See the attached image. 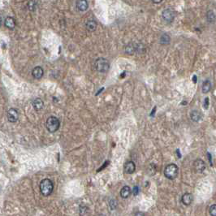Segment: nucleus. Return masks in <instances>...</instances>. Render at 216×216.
I'll return each instance as SVG.
<instances>
[{"label": "nucleus", "mask_w": 216, "mask_h": 216, "mask_svg": "<svg viewBox=\"0 0 216 216\" xmlns=\"http://www.w3.org/2000/svg\"><path fill=\"white\" fill-rule=\"evenodd\" d=\"M40 191H41V194L43 196H49L50 194H51L52 191H53V183L52 181L49 179H44L41 181L40 185Z\"/></svg>", "instance_id": "1"}, {"label": "nucleus", "mask_w": 216, "mask_h": 216, "mask_svg": "<svg viewBox=\"0 0 216 216\" xmlns=\"http://www.w3.org/2000/svg\"><path fill=\"white\" fill-rule=\"evenodd\" d=\"M94 68L99 72H107L110 68V63L105 58H99L94 62Z\"/></svg>", "instance_id": "2"}, {"label": "nucleus", "mask_w": 216, "mask_h": 216, "mask_svg": "<svg viewBox=\"0 0 216 216\" xmlns=\"http://www.w3.org/2000/svg\"><path fill=\"white\" fill-rule=\"evenodd\" d=\"M59 125H60L59 120L55 116H50L47 119L46 122V127L50 132H55L58 131V129H59Z\"/></svg>", "instance_id": "3"}, {"label": "nucleus", "mask_w": 216, "mask_h": 216, "mask_svg": "<svg viewBox=\"0 0 216 216\" xmlns=\"http://www.w3.org/2000/svg\"><path fill=\"white\" fill-rule=\"evenodd\" d=\"M178 175V167L174 163L167 165L165 167L164 175L169 180H174Z\"/></svg>", "instance_id": "4"}, {"label": "nucleus", "mask_w": 216, "mask_h": 216, "mask_svg": "<svg viewBox=\"0 0 216 216\" xmlns=\"http://www.w3.org/2000/svg\"><path fill=\"white\" fill-rule=\"evenodd\" d=\"M19 118V112L16 108H11L8 111V120L11 123H16Z\"/></svg>", "instance_id": "5"}, {"label": "nucleus", "mask_w": 216, "mask_h": 216, "mask_svg": "<svg viewBox=\"0 0 216 216\" xmlns=\"http://www.w3.org/2000/svg\"><path fill=\"white\" fill-rule=\"evenodd\" d=\"M162 17H163L165 21L172 22L174 18H175V13L171 9H165L162 13Z\"/></svg>", "instance_id": "6"}, {"label": "nucleus", "mask_w": 216, "mask_h": 216, "mask_svg": "<svg viewBox=\"0 0 216 216\" xmlns=\"http://www.w3.org/2000/svg\"><path fill=\"white\" fill-rule=\"evenodd\" d=\"M123 169L127 174H132L136 170V165L132 161L126 162L123 166Z\"/></svg>", "instance_id": "7"}, {"label": "nucleus", "mask_w": 216, "mask_h": 216, "mask_svg": "<svg viewBox=\"0 0 216 216\" xmlns=\"http://www.w3.org/2000/svg\"><path fill=\"white\" fill-rule=\"evenodd\" d=\"M194 168L197 172H202L205 169V162L202 159H197L194 162Z\"/></svg>", "instance_id": "8"}, {"label": "nucleus", "mask_w": 216, "mask_h": 216, "mask_svg": "<svg viewBox=\"0 0 216 216\" xmlns=\"http://www.w3.org/2000/svg\"><path fill=\"white\" fill-rule=\"evenodd\" d=\"M44 74V71L43 69L41 67H35L33 69V71H32V75H33V77L35 78V79H41L42 76H43Z\"/></svg>", "instance_id": "9"}, {"label": "nucleus", "mask_w": 216, "mask_h": 216, "mask_svg": "<svg viewBox=\"0 0 216 216\" xmlns=\"http://www.w3.org/2000/svg\"><path fill=\"white\" fill-rule=\"evenodd\" d=\"M4 25L6 27L10 29H12L16 26V20L13 17H6L5 20H4Z\"/></svg>", "instance_id": "10"}, {"label": "nucleus", "mask_w": 216, "mask_h": 216, "mask_svg": "<svg viewBox=\"0 0 216 216\" xmlns=\"http://www.w3.org/2000/svg\"><path fill=\"white\" fill-rule=\"evenodd\" d=\"M76 4H77V8L81 11H86L88 8H89L88 2L85 1V0H79V1H77V3H76Z\"/></svg>", "instance_id": "11"}, {"label": "nucleus", "mask_w": 216, "mask_h": 216, "mask_svg": "<svg viewBox=\"0 0 216 216\" xmlns=\"http://www.w3.org/2000/svg\"><path fill=\"white\" fill-rule=\"evenodd\" d=\"M193 196H192L191 193H186L184 194L182 196V198H181V201L183 204H184L185 205H189L193 202Z\"/></svg>", "instance_id": "12"}, {"label": "nucleus", "mask_w": 216, "mask_h": 216, "mask_svg": "<svg viewBox=\"0 0 216 216\" xmlns=\"http://www.w3.org/2000/svg\"><path fill=\"white\" fill-rule=\"evenodd\" d=\"M33 106L36 111H40L43 108L44 102L41 99L38 98V99H34V101L33 102Z\"/></svg>", "instance_id": "13"}, {"label": "nucleus", "mask_w": 216, "mask_h": 216, "mask_svg": "<svg viewBox=\"0 0 216 216\" xmlns=\"http://www.w3.org/2000/svg\"><path fill=\"white\" fill-rule=\"evenodd\" d=\"M131 194V189L129 186H123L120 190V196L123 198H128Z\"/></svg>", "instance_id": "14"}, {"label": "nucleus", "mask_w": 216, "mask_h": 216, "mask_svg": "<svg viewBox=\"0 0 216 216\" xmlns=\"http://www.w3.org/2000/svg\"><path fill=\"white\" fill-rule=\"evenodd\" d=\"M85 26H86V29H87L88 31L93 32V31H95L96 29H97V22L93 20H88Z\"/></svg>", "instance_id": "15"}, {"label": "nucleus", "mask_w": 216, "mask_h": 216, "mask_svg": "<svg viewBox=\"0 0 216 216\" xmlns=\"http://www.w3.org/2000/svg\"><path fill=\"white\" fill-rule=\"evenodd\" d=\"M190 118L194 122H198L202 119V115L198 111H193L190 114Z\"/></svg>", "instance_id": "16"}, {"label": "nucleus", "mask_w": 216, "mask_h": 216, "mask_svg": "<svg viewBox=\"0 0 216 216\" xmlns=\"http://www.w3.org/2000/svg\"><path fill=\"white\" fill-rule=\"evenodd\" d=\"M211 84L210 82V81H205L204 82H203V85H202V93H208L209 91L211 90Z\"/></svg>", "instance_id": "17"}, {"label": "nucleus", "mask_w": 216, "mask_h": 216, "mask_svg": "<svg viewBox=\"0 0 216 216\" xmlns=\"http://www.w3.org/2000/svg\"><path fill=\"white\" fill-rule=\"evenodd\" d=\"M170 42V37L168 34L167 33H164V34H163L161 37V38H160V43L163 44V45H167Z\"/></svg>", "instance_id": "18"}, {"label": "nucleus", "mask_w": 216, "mask_h": 216, "mask_svg": "<svg viewBox=\"0 0 216 216\" xmlns=\"http://www.w3.org/2000/svg\"><path fill=\"white\" fill-rule=\"evenodd\" d=\"M206 17L209 22H214L215 20V15L213 11H209L206 14Z\"/></svg>", "instance_id": "19"}, {"label": "nucleus", "mask_w": 216, "mask_h": 216, "mask_svg": "<svg viewBox=\"0 0 216 216\" xmlns=\"http://www.w3.org/2000/svg\"><path fill=\"white\" fill-rule=\"evenodd\" d=\"M37 4H38V3H37L36 1H29V2L28 3V7H29V11H35L36 8H37Z\"/></svg>", "instance_id": "20"}, {"label": "nucleus", "mask_w": 216, "mask_h": 216, "mask_svg": "<svg viewBox=\"0 0 216 216\" xmlns=\"http://www.w3.org/2000/svg\"><path fill=\"white\" fill-rule=\"evenodd\" d=\"M209 211H210V214H211V216H216V205L214 204V205H212L210 207V210H209Z\"/></svg>", "instance_id": "21"}, {"label": "nucleus", "mask_w": 216, "mask_h": 216, "mask_svg": "<svg viewBox=\"0 0 216 216\" xmlns=\"http://www.w3.org/2000/svg\"><path fill=\"white\" fill-rule=\"evenodd\" d=\"M209 98H205V101H204V107H205V109H208V107H209Z\"/></svg>", "instance_id": "22"}, {"label": "nucleus", "mask_w": 216, "mask_h": 216, "mask_svg": "<svg viewBox=\"0 0 216 216\" xmlns=\"http://www.w3.org/2000/svg\"><path fill=\"white\" fill-rule=\"evenodd\" d=\"M132 193H133V194L135 195V196L138 194V193H139V188H138L137 186H135L133 188V191H132Z\"/></svg>", "instance_id": "23"}, {"label": "nucleus", "mask_w": 216, "mask_h": 216, "mask_svg": "<svg viewBox=\"0 0 216 216\" xmlns=\"http://www.w3.org/2000/svg\"><path fill=\"white\" fill-rule=\"evenodd\" d=\"M135 216H145V214L142 212H137V213L135 214Z\"/></svg>", "instance_id": "24"}, {"label": "nucleus", "mask_w": 216, "mask_h": 216, "mask_svg": "<svg viewBox=\"0 0 216 216\" xmlns=\"http://www.w3.org/2000/svg\"><path fill=\"white\" fill-rule=\"evenodd\" d=\"M197 76H193V81H194V83L197 82Z\"/></svg>", "instance_id": "25"}, {"label": "nucleus", "mask_w": 216, "mask_h": 216, "mask_svg": "<svg viewBox=\"0 0 216 216\" xmlns=\"http://www.w3.org/2000/svg\"><path fill=\"white\" fill-rule=\"evenodd\" d=\"M162 1H153L152 3H161Z\"/></svg>", "instance_id": "26"}]
</instances>
